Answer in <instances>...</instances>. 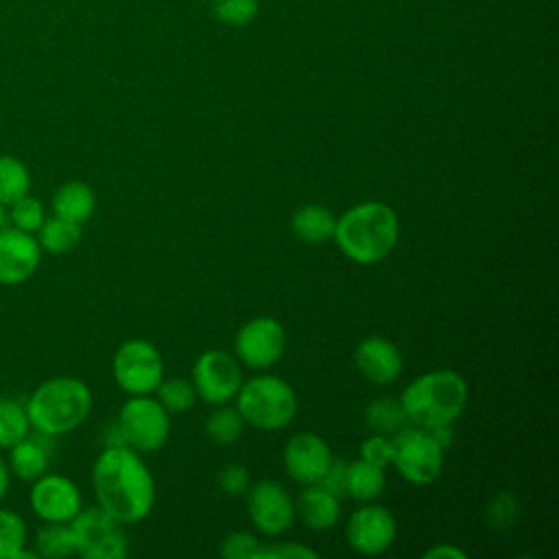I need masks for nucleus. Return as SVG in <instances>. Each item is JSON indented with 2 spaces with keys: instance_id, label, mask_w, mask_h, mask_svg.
<instances>
[{
  "instance_id": "nucleus-1",
  "label": "nucleus",
  "mask_w": 559,
  "mask_h": 559,
  "mask_svg": "<svg viewBox=\"0 0 559 559\" xmlns=\"http://www.w3.org/2000/svg\"><path fill=\"white\" fill-rule=\"evenodd\" d=\"M92 485L98 507L122 524L144 520L155 504V480L140 454L107 445L94 461Z\"/></svg>"
},
{
  "instance_id": "nucleus-2",
  "label": "nucleus",
  "mask_w": 559,
  "mask_h": 559,
  "mask_svg": "<svg viewBox=\"0 0 559 559\" xmlns=\"http://www.w3.org/2000/svg\"><path fill=\"white\" fill-rule=\"evenodd\" d=\"M400 223L391 205L365 201L336 218L334 242L341 253L362 266L382 262L397 245Z\"/></svg>"
},
{
  "instance_id": "nucleus-3",
  "label": "nucleus",
  "mask_w": 559,
  "mask_h": 559,
  "mask_svg": "<svg viewBox=\"0 0 559 559\" xmlns=\"http://www.w3.org/2000/svg\"><path fill=\"white\" fill-rule=\"evenodd\" d=\"M408 421L417 428L452 426L467 404V382L452 369H437L415 378L400 395Z\"/></svg>"
},
{
  "instance_id": "nucleus-4",
  "label": "nucleus",
  "mask_w": 559,
  "mask_h": 559,
  "mask_svg": "<svg viewBox=\"0 0 559 559\" xmlns=\"http://www.w3.org/2000/svg\"><path fill=\"white\" fill-rule=\"evenodd\" d=\"M24 406L33 430L59 437L85 421L92 411V393L83 380L57 376L44 380Z\"/></svg>"
},
{
  "instance_id": "nucleus-5",
  "label": "nucleus",
  "mask_w": 559,
  "mask_h": 559,
  "mask_svg": "<svg viewBox=\"0 0 559 559\" xmlns=\"http://www.w3.org/2000/svg\"><path fill=\"white\" fill-rule=\"evenodd\" d=\"M236 408L245 424L260 430H280L297 415V393L277 376H258L240 384Z\"/></svg>"
},
{
  "instance_id": "nucleus-6",
  "label": "nucleus",
  "mask_w": 559,
  "mask_h": 559,
  "mask_svg": "<svg viewBox=\"0 0 559 559\" xmlns=\"http://www.w3.org/2000/svg\"><path fill=\"white\" fill-rule=\"evenodd\" d=\"M170 432L168 411L159 400L148 395H131L118 411L114 439L107 445H127L135 452L159 450Z\"/></svg>"
},
{
  "instance_id": "nucleus-7",
  "label": "nucleus",
  "mask_w": 559,
  "mask_h": 559,
  "mask_svg": "<svg viewBox=\"0 0 559 559\" xmlns=\"http://www.w3.org/2000/svg\"><path fill=\"white\" fill-rule=\"evenodd\" d=\"M74 550L83 559H122L129 552L122 522L100 507L81 509L70 522Z\"/></svg>"
},
{
  "instance_id": "nucleus-8",
  "label": "nucleus",
  "mask_w": 559,
  "mask_h": 559,
  "mask_svg": "<svg viewBox=\"0 0 559 559\" xmlns=\"http://www.w3.org/2000/svg\"><path fill=\"white\" fill-rule=\"evenodd\" d=\"M391 463L411 485H430L443 469V448L424 428H404L391 437Z\"/></svg>"
},
{
  "instance_id": "nucleus-9",
  "label": "nucleus",
  "mask_w": 559,
  "mask_h": 559,
  "mask_svg": "<svg viewBox=\"0 0 559 559\" xmlns=\"http://www.w3.org/2000/svg\"><path fill=\"white\" fill-rule=\"evenodd\" d=\"M111 371L118 389L127 395H148L164 380V360L153 343L131 338L116 349Z\"/></svg>"
},
{
  "instance_id": "nucleus-10",
  "label": "nucleus",
  "mask_w": 559,
  "mask_h": 559,
  "mask_svg": "<svg viewBox=\"0 0 559 559\" xmlns=\"http://www.w3.org/2000/svg\"><path fill=\"white\" fill-rule=\"evenodd\" d=\"M242 384L240 365L223 349L203 352L192 367V386L197 397L212 406H221L236 397Z\"/></svg>"
},
{
  "instance_id": "nucleus-11",
  "label": "nucleus",
  "mask_w": 559,
  "mask_h": 559,
  "mask_svg": "<svg viewBox=\"0 0 559 559\" xmlns=\"http://www.w3.org/2000/svg\"><path fill=\"white\" fill-rule=\"evenodd\" d=\"M286 347L284 325L273 317H255L247 321L234 338L238 360L249 369L273 367Z\"/></svg>"
},
{
  "instance_id": "nucleus-12",
  "label": "nucleus",
  "mask_w": 559,
  "mask_h": 559,
  "mask_svg": "<svg viewBox=\"0 0 559 559\" xmlns=\"http://www.w3.org/2000/svg\"><path fill=\"white\" fill-rule=\"evenodd\" d=\"M247 513L253 526L275 537L290 528L295 520V502L277 480H258L247 489Z\"/></svg>"
},
{
  "instance_id": "nucleus-13",
  "label": "nucleus",
  "mask_w": 559,
  "mask_h": 559,
  "mask_svg": "<svg viewBox=\"0 0 559 559\" xmlns=\"http://www.w3.org/2000/svg\"><path fill=\"white\" fill-rule=\"evenodd\" d=\"M397 524L393 513L382 504L358 507L345 528L347 544L362 557H378L395 542Z\"/></svg>"
},
{
  "instance_id": "nucleus-14",
  "label": "nucleus",
  "mask_w": 559,
  "mask_h": 559,
  "mask_svg": "<svg viewBox=\"0 0 559 559\" xmlns=\"http://www.w3.org/2000/svg\"><path fill=\"white\" fill-rule=\"evenodd\" d=\"M28 502L41 522L68 524L81 509L83 496L74 480L61 474H41L33 480Z\"/></svg>"
},
{
  "instance_id": "nucleus-15",
  "label": "nucleus",
  "mask_w": 559,
  "mask_h": 559,
  "mask_svg": "<svg viewBox=\"0 0 559 559\" xmlns=\"http://www.w3.org/2000/svg\"><path fill=\"white\" fill-rule=\"evenodd\" d=\"M332 463L330 445L314 432H297L284 448V467L299 485H317Z\"/></svg>"
},
{
  "instance_id": "nucleus-16",
  "label": "nucleus",
  "mask_w": 559,
  "mask_h": 559,
  "mask_svg": "<svg viewBox=\"0 0 559 559\" xmlns=\"http://www.w3.org/2000/svg\"><path fill=\"white\" fill-rule=\"evenodd\" d=\"M41 260V249L35 234L15 227L0 229V284L17 286L33 277Z\"/></svg>"
},
{
  "instance_id": "nucleus-17",
  "label": "nucleus",
  "mask_w": 559,
  "mask_h": 559,
  "mask_svg": "<svg viewBox=\"0 0 559 559\" xmlns=\"http://www.w3.org/2000/svg\"><path fill=\"white\" fill-rule=\"evenodd\" d=\"M358 373L371 384H391L400 378L404 360L400 349L384 336H367L354 349Z\"/></svg>"
},
{
  "instance_id": "nucleus-18",
  "label": "nucleus",
  "mask_w": 559,
  "mask_h": 559,
  "mask_svg": "<svg viewBox=\"0 0 559 559\" xmlns=\"http://www.w3.org/2000/svg\"><path fill=\"white\" fill-rule=\"evenodd\" d=\"M50 456H52V437L35 430V435L28 432L22 441L9 448L7 463L11 469V476L33 483L35 478L48 472Z\"/></svg>"
},
{
  "instance_id": "nucleus-19",
  "label": "nucleus",
  "mask_w": 559,
  "mask_h": 559,
  "mask_svg": "<svg viewBox=\"0 0 559 559\" xmlns=\"http://www.w3.org/2000/svg\"><path fill=\"white\" fill-rule=\"evenodd\" d=\"M295 515H299L301 524L310 531H328L341 518L338 496H334L319 483L306 485V489L297 498Z\"/></svg>"
},
{
  "instance_id": "nucleus-20",
  "label": "nucleus",
  "mask_w": 559,
  "mask_h": 559,
  "mask_svg": "<svg viewBox=\"0 0 559 559\" xmlns=\"http://www.w3.org/2000/svg\"><path fill=\"white\" fill-rule=\"evenodd\" d=\"M96 210L94 190L85 181H66L52 194V214L83 225Z\"/></svg>"
},
{
  "instance_id": "nucleus-21",
  "label": "nucleus",
  "mask_w": 559,
  "mask_h": 559,
  "mask_svg": "<svg viewBox=\"0 0 559 559\" xmlns=\"http://www.w3.org/2000/svg\"><path fill=\"white\" fill-rule=\"evenodd\" d=\"M334 225H336L334 214L325 205H317V203L301 205L290 218L293 234L306 245H323L332 240Z\"/></svg>"
},
{
  "instance_id": "nucleus-22",
  "label": "nucleus",
  "mask_w": 559,
  "mask_h": 559,
  "mask_svg": "<svg viewBox=\"0 0 559 559\" xmlns=\"http://www.w3.org/2000/svg\"><path fill=\"white\" fill-rule=\"evenodd\" d=\"M384 467H378L362 459L345 465V493L360 502L376 500L384 491Z\"/></svg>"
},
{
  "instance_id": "nucleus-23",
  "label": "nucleus",
  "mask_w": 559,
  "mask_h": 559,
  "mask_svg": "<svg viewBox=\"0 0 559 559\" xmlns=\"http://www.w3.org/2000/svg\"><path fill=\"white\" fill-rule=\"evenodd\" d=\"M39 249L52 255L72 251L81 242V225L61 216H46L41 227L35 231Z\"/></svg>"
},
{
  "instance_id": "nucleus-24",
  "label": "nucleus",
  "mask_w": 559,
  "mask_h": 559,
  "mask_svg": "<svg viewBox=\"0 0 559 559\" xmlns=\"http://www.w3.org/2000/svg\"><path fill=\"white\" fill-rule=\"evenodd\" d=\"M26 542L24 518L13 509L0 507V559H37L35 550H26Z\"/></svg>"
},
{
  "instance_id": "nucleus-25",
  "label": "nucleus",
  "mask_w": 559,
  "mask_h": 559,
  "mask_svg": "<svg viewBox=\"0 0 559 559\" xmlns=\"http://www.w3.org/2000/svg\"><path fill=\"white\" fill-rule=\"evenodd\" d=\"M365 424L378 432L393 437L395 432L408 428V417L400 404V400L393 397H378L365 408Z\"/></svg>"
},
{
  "instance_id": "nucleus-26",
  "label": "nucleus",
  "mask_w": 559,
  "mask_h": 559,
  "mask_svg": "<svg viewBox=\"0 0 559 559\" xmlns=\"http://www.w3.org/2000/svg\"><path fill=\"white\" fill-rule=\"evenodd\" d=\"M31 192V170L15 155H0V205L9 207L13 201Z\"/></svg>"
},
{
  "instance_id": "nucleus-27",
  "label": "nucleus",
  "mask_w": 559,
  "mask_h": 559,
  "mask_svg": "<svg viewBox=\"0 0 559 559\" xmlns=\"http://www.w3.org/2000/svg\"><path fill=\"white\" fill-rule=\"evenodd\" d=\"M31 430L26 406L13 397H0V450H9Z\"/></svg>"
},
{
  "instance_id": "nucleus-28",
  "label": "nucleus",
  "mask_w": 559,
  "mask_h": 559,
  "mask_svg": "<svg viewBox=\"0 0 559 559\" xmlns=\"http://www.w3.org/2000/svg\"><path fill=\"white\" fill-rule=\"evenodd\" d=\"M35 552L37 557H46V559H61V557L76 555L70 524L46 522V526H41L35 535Z\"/></svg>"
},
{
  "instance_id": "nucleus-29",
  "label": "nucleus",
  "mask_w": 559,
  "mask_h": 559,
  "mask_svg": "<svg viewBox=\"0 0 559 559\" xmlns=\"http://www.w3.org/2000/svg\"><path fill=\"white\" fill-rule=\"evenodd\" d=\"M245 428V419L240 417L238 408H229V406H218L212 415H207L203 430L205 437L216 443V445H231L240 439Z\"/></svg>"
},
{
  "instance_id": "nucleus-30",
  "label": "nucleus",
  "mask_w": 559,
  "mask_h": 559,
  "mask_svg": "<svg viewBox=\"0 0 559 559\" xmlns=\"http://www.w3.org/2000/svg\"><path fill=\"white\" fill-rule=\"evenodd\" d=\"M7 210H9L7 218L11 221V227L26 231V234H35L41 227V223L46 221L44 203L31 194L20 197Z\"/></svg>"
},
{
  "instance_id": "nucleus-31",
  "label": "nucleus",
  "mask_w": 559,
  "mask_h": 559,
  "mask_svg": "<svg viewBox=\"0 0 559 559\" xmlns=\"http://www.w3.org/2000/svg\"><path fill=\"white\" fill-rule=\"evenodd\" d=\"M157 391V400L159 404L168 411V413H186L194 406L197 393L190 380L186 378H170V380H162Z\"/></svg>"
},
{
  "instance_id": "nucleus-32",
  "label": "nucleus",
  "mask_w": 559,
  "mask_h": 559,
  "mask_svg": "<svg viewBox=\"0 0 559 559\" xmlns=\"http://www.w3.org/2000/svg\"><path fill=\"white\" fill-rule=\"evenodd\" d=\"M260 11L258 0H214L212 13L218 22L227 26H245L255 20Z\"/></svg>"
},
{
  "instance_id": "nucleus-33",
  "label": "nucleus",
  "mask_w": 559,
  "mask_h": 559,
  "mask_svg": "<svg viewBox=\"0 0 559 559\" xmlns=\"http://www.w3.org/2000/svg\"><path fill=\"white\" fill-rule=\"evenodd\" d=\"M520 513V507H518V500L513 493L509 491H500L491 498V502L487 504V520L493 528H507L515 522Z\"/></svg>"
},
{
  "instance_id": "nucleus-34",
  "label": "nucleus",
  "mask_w": 559,
  "mask_h": 559,
  "mask_svg": "<svg viewBox=\"0 0 559 559\" xmlns=\"http://www.w3.org/2000/svg\"><path fill=\"white\" fill-rule=\"evenodd\" d=\"M260 548L258 537L245 531L229 533L221 544V555L227 559H255V552Z\"/></svg>"
},
{
  "instance_id": "nucleus-35",
  "label": "nucleus",
  "mask_w": 559,
  "mask_h": 559,
  "mask_svg": "<svg viewBox=\"0 0 559 559\" xmlns=\"http://www.w3.org/2000/svg\"><path fill=\"white\" fill-rule=\"evenodd\" d=\"M391 454H393V443L386 435L376 432L373 437H367L360 443V459L378 467H386L391 463Z\"/></svg>"
},
{
  "instance_id": "nucleus-36",
  "label": "nucleus",
  "mask_w": 559,
  "mask_h": 559,
  "mask_svg": "<svg viewBox=\"0 0 559 559\" xmlns=\"http://www.w3.org/2000/svg\"><path fill=\"white\" fill-rule=\"evenodd\" d=\"M216 480H218L221 491L227 493V496H245L247 489H249V485H251L247 467L236 465V463L225 465V467L218 472V478H216Z\"/></svg>"
},
{
  "instance_id": "nucleus-37",
  "label": "nucleus",
  "mask_w": 559,
  "mask_h": 559,
  "mask_svg": "<svg viewBox=\"0 0 559 559\" xmlns=\"http://www.w3.org/2000/svg\"><path fill=\"white\" fill-rule=\"evenodd\" d=\"M319 555L308 548V546H299V544H271V546H262L255 552V559H317Z\"/></svg>"
},
{
  "instance_id": "nucleus-38",
  "label": "nucleus",
  "mask_w": 559,
  "mask_h": 559,
  "mask_svg": "<svg viewBox=\"0 0 559 559\" xmlns=\"http://www.w3.org/2000/svg\"><path fill=\"white\" fill-rule=\"evenodd\" d=\"M319 485L341 498V493H345V463L332 459V463H330L325 476L319 480Z\"/></svg>"
},
{
  "instance_id": "nucleus-39",
  "label": "nucleus",
  "mask_w": 559,
  "mask_h": 559,
  "mask_svg": "<svg viewBox=\"0 0 559 559\" xmlns=\"http://www.w3.org/2000/svg\"><path fill=\"white\" fill-rule=\"evenodd\" d=\"M424 559H465V552L452 544H439L424 552Z\"/></svg>"
},
{
  "instance_id": "nucleus-40",
  "label": "nucleus",
  "mask_w": 559,
  "mask_h": 559,
  "mask_svg": "<svg viewBox=\"0 0 559 559\" xmlns=\"http://www.w3.org/2000/svg\"><path fill=\"white\" fill-rule=\"evenodd\" d=\"M9 487H11V469H9V463L0 456V502L9 493Z\"/></svg>"
},
{
  "instance_id": "nucleus-41",
  "label": "nucleus",
  "mask_w": 559,
  "mask_h": 559,
  "mask_svg": "<svg viewBox=\"0 0 559 559\" xmlns=\"http://www.w3.org/2000/svg\"><path fill=\"white\" fill-rule=\"evenodd\" d=\"M7 225V207L0 205V229Z\"/></svg>"
}]
</instances>
